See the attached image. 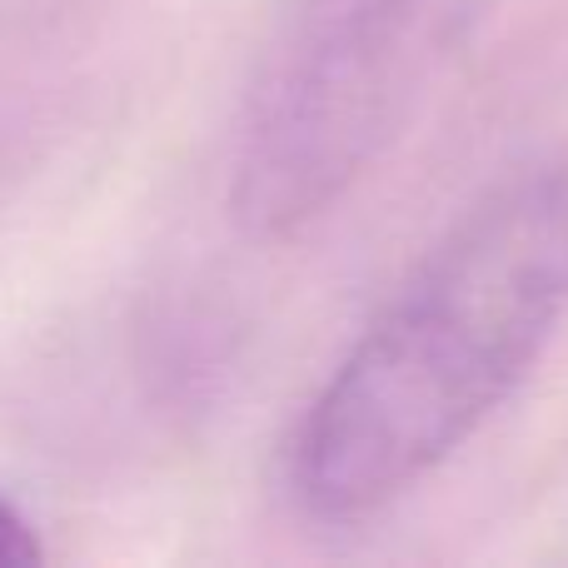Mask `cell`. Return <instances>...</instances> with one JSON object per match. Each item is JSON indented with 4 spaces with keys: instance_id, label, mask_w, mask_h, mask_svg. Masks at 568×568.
<instances>
[{
    "instance_id": "1",
    "label": "cell",
    "mask_w": 568,
    "mask_h": 568,
    "mask_svg": "<svg viewBox=\"0 0 568 568\" xmlns=\"http://www.w3.org/2000/svg\"><path fill=\"white\" fill-rule=\"evenodd\" d=\"M568 314V165L484 190L339 354L284 444L314 524H359L444 469L549 354Z\"/></svg>"
},
{
    "instance_id": "2",
    "label": "cell",
    "mask_w": 568,
    "mask_h": 568,
    "mask_svg": "<svg viewBox=\"0 0 568 568\" xmlns=\"http://www.w3.org/2000/svg\"><path fill=\"white\" fill-rule=\"evenodd\" d=\"M424 0H290L240 120L230 210L260 240L329 215L394 115Z\"/></svg>"
},
{
    "instance_id": "3",
    "label": "cell",
    "mask_w": 568,
    "mask_h": 568,
    "mask_svg": "<svg viewBox=\"0 0 568 568\" xmlns=\"http://www.w3.org/2000/svg\"><path fill=\"white\" fill-rule=\"evenodd\" d=\"M40 559H45V544H40L36 524L0 494V568H30Z\"/></svg>"
}]
</instances>
